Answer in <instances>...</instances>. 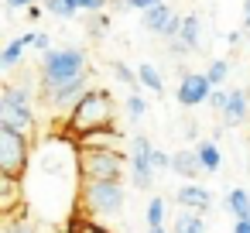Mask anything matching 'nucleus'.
Listing matches in <instances>:
<instances>
[{
    "instance_id": "obj_1",
    "label": "nucleus",
    "mask_w": 250,
    "mask_h": 233,
    "mask_svg": "<svg viewBox=\"0 0 250 233\" xmlns=\"http://www.w3.org/2000/svg\"><path fill=\"white\" fill-rule=\"evenodd\" d=\"M24 206L31 216L45 223H65L79 209L83 168H79V144L69 137H48L31 151L24 171Z\"/></svg>"
},
{
    "instance_id": "obj_2",
    "label": "nucleus",
    "mask_w": 250,
    "mask_h": 233,
    "mask_svg": "<svg viewBox=\"0 0 250 233\" xmlns=\"http://www.w3.org/2000/svg\"><path fill=\"white\" fill-rule=\"evenodd\" d=\"M42 79H38V93H52L55 86L76 79L86 72V52L76 48V45H62V48H48L42 52V65H38Z\"/></svg>"
},
{
    "instance_id": "obj_3",
    "label": "nucleus",
    "mask_w": 250,
    "mask_h": 233,
    "mask_svg": "<svg viewBox=\"0 0 250 233\" xmlns=\"http://www.w3.org/2000/svg\"><path fill=\"white\" fill-rule=\"evenodd\" d=\"M113 93L110 89H100L93 86L72 110H69V134L79 137L86 130H96V127H110L113 124Z\"/></svg>"
},
{
    "instance_id": "obj_4",
    "label": "nucleus",
    "mask_w": 250,
    "mask_h": 233,
    "mask_svg": "<svg viewBox=\"0 0 250 233\" xmlns=\"http://www.w3.org/2000/svg\"><path fill=\"white\" fill-rule=\"evenodd\" d=\"M124 185L117 178H83V189H79V209L89 212V216H120L124 212Z\"/></svg>"
},
{
    "instance_id": "obj_5",
    "label": "nucleus",
    "mask_w": 250,
    "mask_h": 233,
    "mask_svg": "<svg viewBox=\"0 0 250 233\" xmlns=\"http://www.w3.org/2000/svg\"><path fill=\"white\" fill-rule=\"evenodd\" d=\"M0 124L14 127L24 137H35V110H31V89L28 83H7L0 96Z\"/></svg>"
},
{
    "instance_id": "obj_6",
    "label": "nucleus",
    "mask_w": 250,
    "mask_h": 233,
    "mask_svg": "<svg viewBox=\"0 0 250 233\" xmlns=\"http://www.w3.org/2000/svg\"><path fill=\"white\" fill-rule=\"evenodd\" d=\"M79 168L83 178H124L130 161L120 154V148H79Z\"/></svg>"
},
{
    "instance_id": "obj_7",
    "label": "nucleus",
    "mask_w": 250,
    "mask_h": 233,
    "mask_svg": "<svg viewBox=\"0 0 250 233\" xmlns=\"http://www.w3.org/2000/svg\"><path fill=\"white\" fill-rule=\"evenodd\" d=\"M28 141H31V137L18 134V130H14V127H7V124H0V175L24 178L28 161H31Z\"/></svg>"
},
{
    "instance_id": "obj_8",
    "label": "nucleus",
    "mask_w": 250,
    "mask_h": 233,
    "mask_svg": "<svg viewBox=\"0 0 250 233\" xmlns=\"http://www.w3.org/2000/svg\"><path fill=\"white\" fill-rule=\"evenodd\" d=\"M151 151H154V144L144 137V134H137L134 141H130V182L137 185V189H151L154 185V158H151Z\"/></svg>"
},
{
    "instance_id": "obj_9",
    "label": "nucleus",
    "mask_w": 250,
    "mask_h": 233,
    "mask_svg": "<svg viewBox=\"0 0 250 233\" xmlns=\"http://www.w3.org/2000/svg\"><path fill=\"white\" fill-rule=\"evenodd\" d=\"M212 89H216V86L209 83L206 72H182V83H178V89H175V100L188 110V106L209 103V93H212Z\"/></svg>"
},
{
    "instance_id": "obj_10",
    "label": "nucleus",
    "mask_w": 250,
    "mask_h": 233,
    "mask_svg": "<svg viewBox=\"0 0 250 233\" xmlns=\"http://www.w3.org/2000/svg\"><path fill=\"white\" fill-rule=\"evenodd\" d=\"M93 86H89V72H83V76H76V79H69V83H62V86H55L52 93H45V103L48 106H55V110H72L86 93H89Z\"/></svg>"
},
{
    "instance_id": "obj_11",
    "label": "nucleus",
    "mask_w": 250,
    "mask_h": 233,
    "mask_svg": "<svg viewBox=\"0 0 250 233\" xmlns=\"http://www.w3.org/2000/svg\"><path fill=\"white\" fill-rule=\"evenodd\" d=\"M120 141H124V134L110 124V127H96V130H86V134H79L76 137V144L79 148H120Z\"/></svg>"
},
{
    "instance_id": "obj_12",
    "label": "nucleus",
    "mask_w": 250,
    "mask_h": 233,
    "mask_svg": "<svg viewBox=\"0 0 250 233\" xmlns=\"http://www.w3.org/2000/svg\"><path fill=\"white\" fill-rule=\"evenodd\" d=\"M175 202L185 206V209H199V212H206V209L212 206L209 189H202V185H195V182H185V185L175 192Z\"/></svg>"
},
{
    "instance_id": "obj_13",
    "label": "nucleus",
    "mask_w": 250,
    "mask_h": 233,
    "mask_svg": "<svg viewBox=\"0 0 250 233\" xmlns=\"http://www.w3.org/2000/svg\"><path fill=\"white\" fill-rule=\"evenodd\" d=\"M247 110H250V93L247 89H233L229 93V103L223 110V124L226 127H240L247 120Z\"/></svg>"
},
{
    "instance_id": "obj_14",
    "label": "nucleus",
    "mask_w": 250,
    "mask_h": 233,
    "mask_svg": "<svg viewBox=\"0 0 250 233\" xmlns=\"http://www.w3.org/2000/svg\"><path fill=\"white\" fill-rule=\"evenodd\" d=\"M171 7L168 4H154V7H147V11H141V24H144V31H151V35H165V28H168V21H171Z\"/></svg>"
},
{
    "instance_id": "obj_15",
    "label": "nucleus",
    "mask_w": 250,
    "mask_h": 233,
    "mask_svg": "<svg viewBox=\"0 0 250 233\" xmlns=\"http://www.w3.org/2000/svg\"><path fill=\"white\" fill-rule=\"evenodd\" d=\"M62 226H65L62 233H110V230L100 223V216H89V212H83V209H76Z\"/></svg>"
},
{
    "instance_id": "obj_16",
    "label": "nucleus",
    "mask_w": 250,
    "mask_h": 233,
    "mask_svg": "<svg viewBox=\"0 0 250 233\" xmlns=\"http://www.w3.org/2000/svg\"><path fill=\"white\" fill-rule=\"evenodd\" d=\"M171 171L182 175L185 182H195V175L202 171V161H199L195 148H192V151H178V154H171Z\"/></svg>"
},
{
    "instance_id": "obj_17",
    "label": "nucleus",
    "mask_w": 250,
    "mask_h": 233,
    "mask_svg": "<svg viewBox=\"0 0 250 233\" xmlns=\"http://www.w3.org/2000/svg\"><path fill=\"white\" fill-rule=\"evenodd\" d=\"M171 233H206V219H202V212L182 206V212H178L175 223H171Z\"/></svg>"
},
{
    "instance_id": "obj_18",
    "label": "nucleus",
    "mask_w": 250,
    "mask_h": 233,
    "mask_svg": "<svg viewBox=\"0 0 250 233\" xmlns=\"http://www.w3.org/2000/svg\"><path fill=\"white\" fill-rule=\"evenodd\" d=\"M195 154H199V161H202V171L216 175V171L223 168V154H219L216 141H199V144H195Z\"/></svg>"
},
{
    "instance_id": "obj_19",
    "label": "nucleus",
    "mask_w": 250,
    "mask_h": 233,
    "mask_svg": "<svg viewBox=\"0 0 250 233\" xmlns=\"http://www.w3.org/2000/svg\"><path fill=\"white\" fill-rule=\"evenodd\" d=\"M178 38L188 45V52H199V48H202V24H199L195 14H185V21H182V35H178Z\"/></svg>"
},
{
    "instance_id": "obj_20",
    "label": "nucleus",
    "mask_w": 250,
    "mask_h": 233,
    "mask_svg": "<svg viewBox=\"0 0 250 233\" xmlns=\"http://www.w3.org/2000/svg\"><path fill=\"white\" fill-rule=\"evenodd\" d=\"M226 209L236 216V219H250V192L247 189H233L226 195Z\"/></svg>"
},
{
    "instance_id": "obj_21",
    "label": "nucleus",
    "mask_w": 250,
    "mask_h": 233,
    "mask_svg": "<svg viewBox=\"0 0 250 233\" xmlns=\"http://www.w3.org/2000/svg\"><path fill=\"white\" fill-rule=\"evenodd\" d=\"M42 4H45V11H48L52 18H59V21H72V18L79 14L76 0H42Z\"/></svg>"
},
{
    "instance_id": "obj_22",
    "label": "nucleus",
    "mask_w": 250,
    "mask_h": 233,
    "mask_svg": "<svg viewBox=\"0 0 250 233\" xmlns=\"http://www.w3.org/2000/svg\"><path fill=\"white\" fill-rule=\"evenodd\" d=\"M4 233H38V223H35V216L24 209V212H18V216H7Z\"/></svg>"
},
{
    "instance_id": "obj_23",
    "label": "nucleus",
    "mask_w": 250,
    "mask_h": 233,
    "mask_svg": "<svg viewBox=\"0 0 250 233\" xmlns=\"http://www.w3.org/2000/svg\"><path fill=\"white\" fill-rule=\"evenodd\" d=\"M137 76H141V83H144L151 93H165V79H161V72H158L151 62H141V65H137Z\"/></svg>"
},
{
    "instance_id": "obj_24",
    "label": "nucleus",
    "mask_w": 250,
    "mask_h": 233,
    "mask_svg": "<svg viewBox=\"0 0 250 233\" xmlns=\"http://www.w3.org/2000/svg\"><path fill=\"white\" fill-rule=\"evenodd\" d=\"M206 76H209V83H212V86H223V83H226V76H229V62H226V59H212V62H209V69H206Z\"/></svg>"
},
{
    "instance_id": "obj_25",
    "label": "nucleus",
    "mask_w": 250,
    "mask_h": 233,
    "mask_svg": "<svg viewBox=\"0 0 250 233\" xmlns=\"http://www.w3.org/2000/svg\"><path fill=\"white\" fill-rule=\"evenodd\" d=\"M147 226H165V195H151V202H147Z\"/></svg>"
},
{
    "instance_id": "obj_26",
    "label": "nucleus",
    "mask_w": 250,
    "mask_h": 233,
    "mask_svg": "<svg viewBox=\"0 0 250 233\" xmlns=\"http://www.w3.org/2000/svg\"><path fill=\"white\" fill-rule=\"evenodd\" d=\"M127 117H130L134 124L147 117V103H144V96H137V93H130V96H127Z\"/></svg>"
},
{
    "instance_id": "obj_27",
    "label": "nucleus",
    "mask_w": 250,
    "mask_h": 233,
    "mask_svg": "<svg viewBox=\"0 0 250 233\" xmlns=\"http://www.w3.org/2000/svg\"><path fill=\"white\" fill-rule=\"evenodd\" d=\"M110 69H113V76H117V79H120L124 86H130V89H137V79H141V76H137V72H130V69H127V65H124L120 59H117V62H113Z\"/></svg>"
},
{
    "instance_id": "obj_28",
    "label": "nucleus",
    "mask_w": 250,
    "mask_h": 233,
    "mask_svg": "<svg viewBox=\"0 0 250 233\" xmlns=\"http://www.w3.org/2000/svg\"><path fill=\"white\" fill-rule=\"evenodd\" d=\"M106 24H110V18H106L103 11H100V14H93V18L86 21V31H89V38H96V42H100V38H103V28H106Z\"/></svg>"
},
{
    "instance_id": "obj_29",
    "label": "nucleus",
    "mask_w": 250,
    "mask_h": 233,
    "mask_svg": "<svg viewBox=\"0 0 250 233\" xmlns=\"http://www.w3.org/2000/svg\"><path fill=\"white\" fill-rule=\"evenodd\" d=\"M226 103H229V93H226V89H219V86H216V89H212V93H209V106H212V110H216V113H223V110H226Z\"/></svg>"
},
{
    "instance_id": "obj_30",
    "label": "nucleus",
    "mask_w": 250,
    "mask_h": 233,
    "mask_svg": "<svg viewBox=\"0 0 250 233\" xmlns=\"http://www.w3.org/2000/svg\"><path fill=\"white\" fill-rule=\"evenodd\" d=\"M106 4L110 0H76V7L83 14H100V11H106Z\"/></svg>"
},
{
    "instance_id": "obj_31",
    "label": "nucleus",
    "mask_w": 250,
    "mask_h": 233,
    "mask_svg": "<svg viewBox=\"0 0 250 233\" xmlns=\"http://www.w3.org/2000/svg\"><path fill=\"white\" fill-rule=\"evenodd\" d=\"M151 158H154V168H158V171H171V154H165L161 148H154Z\"/></svg>"
},
{
    "instance_id": "obj_32",
    "label": "nucleus",
    "mask_w": 250,
    "mask_h": 233,
    "mask_svg": "<svg viewBox=\"0 0 250 233\" xmlns=\"http://www.w3.org/2000/svg\"><path fill=\"white\" fill-rule=\"evenodd\" d=\"M154 4H165V0H124V11H147Z\"/></svg>"
},
{
    "instance_id": "obj_33",
    "label": "nucleus",
    "mask_w": 250,
    "mask_h": 233,
    "mask_svg": "<svg viewBox=\"0 0 250 233\" xmlns=\"http://www.w3.org/2000/svg\"><path fill=\"white\" fill-rule=\"evenodd\" d=\"M4 4H7V11H28L35 0H4Z\"/></svg>"
},
{
    "instance_id": "obj_34",
    "label": "nucleus",
    "mask_w": 250,
    "mask_h": 233,
    "mask_svg": "<svg viewBox=\"0 0 250 233\" xmlns=\"http://www.w3.org/2000/svg\"><path fill=\"white\" fill-rule=\"evenodd\" d=\"M35 48H38V52H48V48H52V38H48L45 31H38V38H35Z\"/></svg>"
},
{
    "instance_id": "obj_35",
    "label": "nucleus",
    "mask_w": 250,
    "mask_h": 233,
    "mask_svg": "<svg viewBox=\"0 0 250 233\" xmlns=\"http://www.w3.org/2000/svg\"><path fill=\"white\" fill-rule=\"evenodd\" d=\"M233 233H250V219H236L233 223Z\"/></svg>"
},
{
    "instance_id": "obj_36",
    "label": "nucleus",
    "mask_w": 250,
    "mask_h": 233,
    "mask_svg": "<svg viewBox=\"0 0 250 233\" xmlns=\"http://www.w3.org/2000/svg\"><path fill=\"white\" fill-rule=\"evenodd\" d=\"M28 18H31V21H38V18H42V7H35V4H31V7H28Z\"/></svg>"
},
{
    "instance_id": "obj_37",
    "label": "nucleus",
    "mask_w": 250,
    "mask_h": 233,
    "mask_svg": "<svg viewBox=\"0 0 250 233\" xmlns=\"http://www.w3.org/2000/svg\"><path fill=\"white\" fill-rule=\"evenodd\" d=\"M243 21H247V28H250V0H247V7H243Z\"/></svg>"
},
{
    "instance_id": "obj_38",
    "label": "nucleus",
    "mask_w": 250,
    "mask_h": 233,
    "mask_svg": "<svg viewBox=\"0 0 250 233\" xmlns=\"http://www.w3.org/2000/svg\"><path fill=\"white\" fill-rule=\"evenodd\" d=\"M147 233H165V226H147Z\"/></svg>"
}]
</instances>
